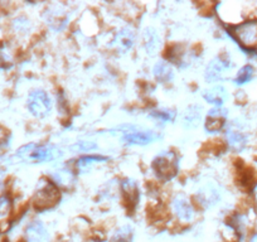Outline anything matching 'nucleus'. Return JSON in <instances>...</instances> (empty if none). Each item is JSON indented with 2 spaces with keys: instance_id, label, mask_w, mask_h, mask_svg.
<instances>
[{
  "instance_id": "obj_1",
  "label": "nucleus",
  "mask_w": 257,
  "mask_h": 242,
  "mask_svg": "<svg viewBox=\"0 0 257 242\" xmlns=\"http://www.w3.org/2000/svg\"><path fill=\"white\" fill-rule=\"evenodd\" d=\"M17 157L23 162H52L62 157V152L54 145H38L28 144L22 147L17 152Z\"/></svg>"
},
{
  "instance_id": "obj_2",
  "label": "nucleus",
  "mask_w": 257,
  "mask_h": 242,
  "mask_svg": "<svg viewBox=\"0 0 257 242\" xmlns=\"http://www.w3.org/2000/svg\"><path fill=\"white\" fill-rule=\"evenodd\" d=\"M178 157L173 152H163L153 160V170L162 180H170L178 173Z\"/></svg>"
},
{
  "instance_id": "obj_3",
  "label": "nucleus",
  "mask_w": 257,
  "mask_h": 242,
  "mask_svg": "<svg viewBox=\"0 0 257 242\" xmlns=\"http://www.w3.org/2000/svg\"><path fill=\"white\" fill-rule=\"evenodd\" d=\"M58 199L59 191L56 183L49 180H42L33 197V203L36 209L44 211V209L52 208L58 202Z\"/></svg>"
},
{
  "instance_id": "obj_4",
  "label": "nucleus",
  "mask_w": 257,
  "mask_h": 242,
  "mask_svg": "<svg viewBox=\"0 0 257 242\" xmlns=\"http://www.w3.org/2000/svg\"><path fill=\"white\" fill-rule=\"evenodd\" d=\"M28 110L32 115L38 118H43L51 113L52 100L48 93L43 90H34L29 93Z\"/></svg>"
},
{
  "instance_id": "obj_5",
  "label": "nucleus",
  "mask_w": 257,
  "mask_h": 242,
  "mask_svg": "<svg viewBox=\"0 0 257 242\" xmlns=\"http://www.w3.org/2000/svg\"><path fill=\"white\" fill-rule=\"evenodd\" d=\"M234 36H236L237 41L244 47L256 46L257 44V22L256 21H248L244 23L239 24L238 27L234 28Z\"/></svg>"
},
{
  "instance_id": "obj_6",
  "label": "nucleus",
  "mask_w": 257,
  "mask_h": 242,
  "mask_svg": "<svg viewBox=\"0 0 257 242\" xmlns=\"http://www.w3.org/2000/svg\"><path fill=\"white\" fill-rule=\"evenodd\" d=\"M158 135L149 130H128L122 135V142L128 145H148L154 142Z\"/></svg>"
},
{
  "instance_id": "obj_7",
  "label": "nucleus",
  "mask_w": 257,
  "mask_h": 242,
  "mask_svg": "<svg viewBox=\"0 0 257 242\" xmlns=\"http://www.w3.org/2000/svg\"><path fill=\"white\" fill-rule=\"evenodd\" d=\"M227 111L221 107H216L209 110L206 118V130L208 133H218L223 129L226 124Z\"/></svg>"
},
{
  "instance_id": "obj_8",
  "label": "nucleus",
  "mask_w": 257,
  "mask_h": 242,
  "mask_svg": "<svg viewBox=\"0 0 257 242\" xmlns=\"http://www.w3.org/2000/svg\"><path fill=\"white\" fill-rule=\"evenodd\" d=\"M121 191H122L123 199L130 208H135L139 202L140 192L138 183L133 179H125L121 183Z\"/></svg>"
},
{
  "instance_id": "obj_9",
  "label": "nucleus",
  "mask_w": 257,
  "mask_h": 242,
  "mask_svg": "<svg viewBox=\"0 0 257 242\" xmlns=\"http://www.w3.org/2000/svg\"><path fill=\"white\" fill-rule=\"evenodd\" d=\"M27 242H46L48 239V231L41 221H33L26 228Z\"/></svg>"
},
{
  "instance_id": "obj_10",
  "label": "nucleus",
  "mask_w": 257,
  "mask_h": 242,
  "mask_svg": "<svg viewBox=\"0 0 257 242\" xmlns=\"http://www.w3.org/2000/svg\"><path fill=\"white\" fill-rule=\"evenodd\" d=\"M173 209L182 222H190L194 217V209L185 197L178 196L173 202Z\"/></svg>"
},
{
  "instance_id": "obj_11",
  "label": "nucleus",
  "mask_w": 257,
  "mask_h": 242,
  "mask_svg": "<svg viewBox=\"0 0 257 242\" xmlns=\"http://www.w3.org/2000/svg\"><path fill=\"white\" fill-rule=\"evenodd\" d=\"M228 67L229 61H227V59L221 58V57L213 59L206 68V73H204L206 80L208 82H214V81L219 80L222 77V73L224 72V70H227Z\"/></svg>"
},
{
  "instance_id": "obj_12",
  "label": "nucleus",
  "mask_w": 257,
  "mask_h": 242,
  "mask_svg": "<svg viewBox=\"0 0 257 242\" xmlns=\"http://www.w3.org/2000/svg\"><path fill=\"white\" fill-rule=\"evenodd\" d=\"M202 108L198 105H192L185 110L183 115V127L185 129H196L201 123L202 118Z\"/></svg>"
},
{
  "instance_id": "obj_13",
  "label": "nucleus",
  "mask_w": 257,
  "mask_h": 242,
  "mask_svg": "<svg viewBox=\"0 0 257 242\" xmlns=\"http://www.w3.org/2000/svg\"><path fill=\"white\" fill-rule=\"evenodd\" d=\"M197 198L201 206H203L204 208H209L219 201V193L213 186H206L198 192Z\"/></svg>"
},
{
  "instance_id": "obj_14",
  "label": "nucleus",
  "mask_w": 257,
  "mask_h": 242,
  "mask_svg": "<svg viewBox=\"0 0 257 242\" xmlns=\"http://www.w3.org/2000/svg\"><path fill=\"white\" fill-rule=\"evenodd\" d=\"M135 42L134 33H133L132 29H122L117 33L115 41H113V44H115L116 49H118L120 52H127L133 48Z\"/></svg>"
},
{
  "instance_id": "obj_15",
  "label": "nucleus",
  "mask_w": 257,
  "mask_h": 242,
  "mask_svg": "<svg viewBox=\"0 0 257 242\" xmlns=\"http://www.w3.org/2000/svg\"><path fill=\"white\" fill-rule=\"evenodd\" d=\"M143 43L145 51L149 54H155L160 48V38L154 28H147L143 33Z\"/></svg>"
},
{
  "instance_id": "obj_16",
  "label": "nucleus",
  "mask_w": 257,
  "mask_h": 242,
  "mask_svg": "<svg viewBox=\"0 0 257 242\" xmlns=\"http://www.w3.org/2000/svg\"><path fill=\"white\" fill-rule=\"evenodd\" d=\"M203 97L207 102L212 103V105H216L219 107V106L226 101L227 91L223 86H213V87L209 88V90L204 91Z\"/></svg>"
},
{
  "instance_id": "obj_17",
  "label": "nucleus",
  "mask_w": 257,
  "mask_h": 242,
  "mask_svg": "<svg viewBox=\"0 0 257 242\" xmlns=\"http://www.w3.org/2000/svg\"><path fill=\"white\" fill-rule=\"evenodd\" d=\"M153 73H154V77L162 83L170 82L174 77V71L165 61H159L153 68Z\"/></svg>"
},
{
  "instance_id": "obj_18",
  "label": "nucleus",
  "mask_w": 257,
  "mask_h": 242,
  "mask_svg": "<svg viewBox=\"0 0 257 242\" xmlns=\"http://www.w3.org/2000/svg\"><path fill=\"white\" fill-rule=\"evenodd\" d=\"M227 142H228L229 148L238 152V150L243 149V147L246 145V137L238 130L231 129L227 132Z\"/></svg>"
},
{
  "instance_id": "obj_19",
  "label": "nucleus",
  "mask_w": 257,
  "mask_h": 242,
  "mask_svg": "<svg viewBox=\"0 0 257 242\" xmlns=\"http://www.w3.org/2000/svg\"><path fill=\"white\" fill-rule=\"evenodd\" d=\"M134 241V229L132 226H122L116 229L115 233L111 236L110 242H133Z\"/></svg>"
},
{
  "instance_id": "obj_20",
  "label": "nucleus",
  "mask_w": 257,
  "mask_h": 242,
  "mask_svg": "<svg viewBox=\"0 0 257 242\" xmlns=\"http://www.w3.org/2000/svg\"><path fill=\"white\" fill-rule=\"evenodd\" d=\"M108 158L102 157V155H86V157L80 158L77 160V168L81 170H85L87 168H90L92 164H96V163L106 162Z\"/></svg>"
},
{
  "instance_id": "obj_21",
  "label": "nucleus",
  "mask_w": 257,
  "mask_h": 242,
  "mask_svg": "<svg viewBox=\"0 0 257 242\" xmlns=\"http://www.w3.org/2000/svg\"><path fill=\"white\" fill-rule=\"evenodd\" d=\"M53 177H54V182H56V186L57 184H59V186H68V184L73 182V177L72 174H71L70 170H66V169L57 170V172L53 174Z\"/></svg>"
},
{
  "instance_id": "obj_22",
  "label": "nucleus",
  "mask_w": 257,
  "mask_h": 242,
  "mask_svg": "<svg viewBox=\"0 0 257 242\" xmlns=\"http://www.w3.org/2000/svg\"><path fill=\"white\" fill-rule=\"evenodd\" d=\"M252 76H253V67L247 65L243 66V67L238 71V73H237L236 76V80L234 81H236L237 85H243V83H247L251 80Z\"/></svg>"
},
{
  "instance_id": "obj_23",
  "label": "nucleus",
  "mask_w": 257,
  "mask_h": 242,
  "mask_svg": "<svg viewBox=\"0 0 257 242\" xmlns=\"http://www.w3.org/2000/svg\"><path fill=\"white\" fill-rule=\"evenodd\" d=\"M150 117L155 118L160 123H172L175 117V112L170 110H155L150 112Z\"/></svg>"
},
{
  "instance_id": "obj_24",
  "label": "nucleus",
  "mask_w": 257,
  "mask_h": 242,
  "mask_svg": "<svg viewBox=\"0 0 257 242\" xmlns=\"http://www.w3.org/2000/svg\"><path fill=\"white\" fill-rule=\"evenodd\" d=\"M97 148V144L93 142H78L75 145L71 147V149L75 150V152H90Z\"/></svg>"
},
{
  "instance_id": "obj_25",
  "label": "nucleus",
  "mask_w": 257,
  "mask_h": 242,
  "mask_svg": "<svg viewBox=\"0 0 257 242\" xmlns=\"http://www.w3.org/2000/svg\"><path fill=\"white\" fill-rule=\"evenodd\" d=\"M12 208L11 199L6 196H0V218H4L9 214Z\"/></svg>"
},
{
  "instance_id": "obj_26",
  "label": "nucleus",
  "mask_w": 257,
  "mask_h": 242,
  "mask_svg": "<svg viewBox=\"0 0 257 242\" xmlns=\"http://www.w3.org/2000/svg\"><path fill=\"white\" fill-rule=\"evenodd\" d=\"M3 140H6V133H4V130L0 128V143L3 142Z\"/></svg>"
},
{
  "instance_id": "obj_27",
  "label": "nucleus",
  "mask_w": 257,
  "mask_h": 242,
  "mask_svg": "<svg viewBox=\"0 0 257 242\" xmlns=\"http://www.w3.org/2000/svg\"><path fill=\"white\" fill-rule=\"evenodd\" d=\"M249 242H257V233L253 234V236L251 237V239H249Z\"/></svg>"
},
{
  "instance_id": "obj_28",
  "label": "nucleus",
  "mask_w": 257,
  "mask_h": 242,
  "mask_svg": "<svg viewBox=\"0 0 257 242\" xmlns=\"http://www.w3.org/2000/svg\"><path fill=\"white\" fill-rule=\"evenodd\" d=\"M256 211H257V202H256Z\"/></svg>"
}]
</instances>
